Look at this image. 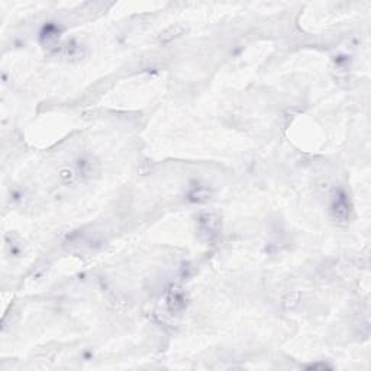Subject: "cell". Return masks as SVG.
<instances>
[{
  "instance_id": "cell-1",
  "label": "cell",
  "mask_w": 371,
  "mask_h": 371,
  "mask_svg": "<svg viewBox=\"0 0 371 371\" xmlns=\"http://www.w3.org/2000/svg\"><path fill=\"white\" fill-rule=\"evenodd\" d=\"M199 231L202 235L208 236V239L211 241L213 236L218 235V231H219V219L211 215V213H206L203 215L202 218L199 219Z\"/></svg>"
},
{
  "instance_id": "cell-2",
  "label": "cell",
  "mask_w": 371,
  "mask_h": 371,
  "mask_svg": "<svg viewBox=\"0 0 371 371\" xmlns=\"http://www.w3.org/2000/svg\"><path fill=\"white\" fill-rule=\"evenodd\" d=\"M346 196L344 193H341L335 199V202L332 204V211L335 213L338 219L345 220L348 218V213H349V206H348V202L345 199Z\"/></svg>"
},
{
  "instance_id": "cell-3",
  "label": "cell",
  "mask_w": 371,
  "mask_h": 371,
  "mask_svg": "<svg viewBox=\"0 0 371 371\" xmlns=\"http://www.w3.org/2000/svg\"><path fill=\"white\" fill-rule=\"evenodd\" d=\"M169 304L171 306V309H174V311L183 309L186 306L184 295L181 292H178V290H174L169 297Z\"/></svg>"
}]
</instances>
